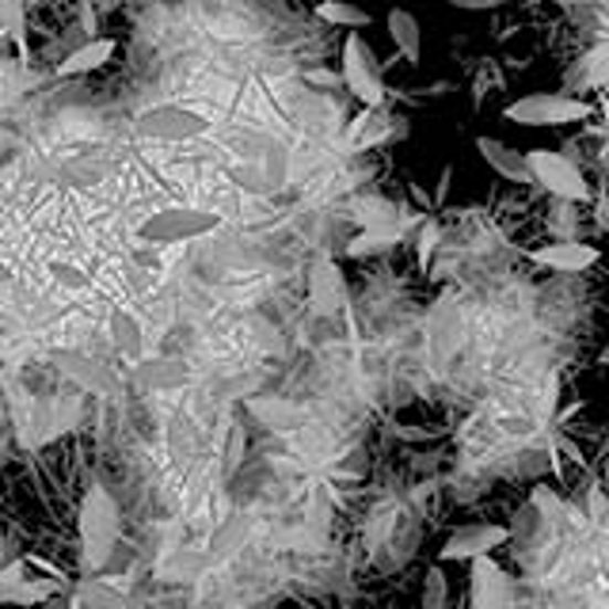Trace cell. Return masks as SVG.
Listing matches in <instances>:
<instances>
[{
    "mask_svg": "<svg viewBox=\"0 0 609 609\" xmlns=\"http://www.w3.org/2000/svg\"><path fill=\"white\" fill-rule=\"evenodd\" d=\"M76 529H81L84 571H99L103 564H111L115 537H118V507H115V500H111V492L103 484H92L88 492H84Z\"/></svg>",
    "mask_w": 609,
    "mask_h": 609,
    "instance_id": "obj_1",
    "label": "cell"
},
{
    "mask_svg": "<svg viewBox=\"0 0 609 609\" xmlns=\"http://www.w3.org/2000/svg\"><path fill=\"white\" fill-rule=\"evenodd\" d=\"M221 213L218 210H202V206H168L157 210L149 218H141L137 225V240L153 248H176V244H191L221 229Z\"/></svg>",
    "mask_w": 609,
    "mask_h": 609,
    "instance_id": "obj_2",
    "label": "cell"
},
{
    "mask_svg": "<svg viewBox=\"0 0 609 609\" xmlns=\"http://www.w3.org/2000/svg\"><path fill=\"white\" fill-rule=\"evenodd\" d=\"M210 126L213 118L199 107H187V103H160V107H149L134 118V134L149 145H187L210 134Z\"/></svg>",
    "mask_w": 609,
    "mask_h": 609,
    "instance_id": "obj_3",
    "label": "cell"
},
{
    "mask_svg": "<svg viewBox=\"0 0 609 609\" xmlns=\"http://www.w3.org/2000/svg\"><path fill=\"white\" fill-rule=\"evenodd\" d=\"M595 115L587 99L579 96H564V92H529L518 96L503 107V118L511 126H571V123H587Z\"/></svg>",
    "mask_w": 609,
    "mask_h": 609,
    "instance_id": "obj_4",
    "label": "cell"
},
{
    "mask_svg": "<svg viewBox=\"0 0 609 609\" xmlns=\"http://www.w3.org/2000/svg\"><path fill=\"white\" fill-rule=\"evenodd\" d=\"M526 165L534 171V187H542L545 195L560 202H590V183L582 176V168L571 157H564L560 149H529Z\"/></svg>",
    "mask_w": 609,
    "mask_h": 609,
    "instance_id": "obj_5",
    "label": "cell"
},
{
    "mask_svg": "<svg viewBox=\"0 0 609 609\" xmlns=\"http://www.w3.org/2000/svg\"><path fill=\"white\" fill-rule=\"evenodd\" d=\"M339 81L347 84V92L363 103V107H381L385 103L381 65H377V57H374V46L358 31H350L347 39H343Z\"/></svg>",
    "mask_w": 609,
    "mask_h": 609,
    "instance_id": "obj_6",
    "label": "cell"
},
{
    "mask_svg": "<svg viewBox=\"0 0 609 609\" xmlns=\"http://www.w3.org/2000/svg\"><path fill=\"white\" fill-rule=\"evenodd\" d=\"M511 542V529L500 526V522H469V526H458L439 548V564H469L476 556H487L495 548H503Z\"/></svg>",
    "mask_w": 609,
    "mask_h": 609,
    "instance_id": "obj_7",
    "label": "cell"
},
{
    "mask_svg": "<svg viewBox=\"0 0 609 609\" xmlns=\"http://www.w3.org/2000/svg\"><path fill=\"white\" fill-rule=\"evenodd\" d=\"M469 598H473V609H514V582L500 564L487 556H476L469 560Z\"/></svg>",
    "mask_w": 609,
    "mask_h": 609,
    "instance_id": "obj_8",
    "label": "cell"
},
{
    "mask_svg": "<svg viewBox=\"0 0 609 609\" xmlns=\"http://www.w3.org/2000/svg\"><path fill=\"white\" fill-rule=\"evenodd\" d=\"M598 260H602V248L576 237L553 240V244H542L529 252V263H537L542 271H553V274H582L595 267Z\"/></svg>",
    "mask_w": 609,
    "mask_h": 609,
    "instance_id": "obj_9",
    "label": "cell"
},
{
    "mask_svg": "<svg viewBox=\"0 0 609 609\" xmlns=\"http://www.w3.org/2000/svg\"><path fill=\"white\" fill-rule=\"evenodd\" d=\"M476 153L487 165V171H495L500 179H507V183H514V187H534V171H529V165H526V153L514 149V145H507L503 137L480 134Z\"/></svg>",
    "mask_w": 609,
    "mask_h": 609,
    "instance_id": "obj_10",
    "label": "cell"
},
{
    "mask_svg": "<svg viewBox=\"0 0 609 609\" xmlns=\"http://www.w3.org/2000/svg\"><path fill=\"white\" fill-rule=\"evenodd\" d=\"M308 305L321 316H332L347 305V279H343L339 263L328 260V255L308 267Z\"/></svg>",
    "mask_w": 609,
    "mask_h": 609,
    "instance_id": "obj_11",
    "label": "cell"
},
{
    "mask_svg": "<svg viewBox=\"0 0 609 609\" xmlns=\"http://www.w3.org/2000/svg\"><path fill=\"white\" fill-rule=\"evenodd\" d=\"M385 31H389L392 46H397V54L405 57L408 65L423 62V28H419L416 12H408V8H389Z\"/></svg>",
    "mask_w": 609,
    "mask_h": 609,
    "instance_id": "obj_12",
    "label": "cell"
},
{
    "mask_svg": "<svg viewBox=\"0 0 609 609\" xmlns=\"http://www.w3.org/2000/svg\"><path fill=\"white\" fill-rule=\"evenodd\" d=\"M115 39H88L81 42V46H73L69 54L62 57V65L54 69V76H62V81H69V76H84V73H96V69H103L115 57Z\"/></svg>",
    "mask_w": 609,
    "mask_h": 609,
    "instance_id": "obj_13",
    "label": "cell"
},
{
    "mask_svg": "<svg viewBox=\"0 0 609 609\" xmlns=\"http://www.w3.org/2000/svg\"><path fill=\"white\" fill-rule=\"evenodd\" d=\"M248 537H252V518H248V514H233V518H225L210 534V542H206V564L233 560L240 548L248 545Z\"/></svg>",
    "mask_w": 609,
    "mask_h": 609,
    "instance_id": "obj_14",
    "label": "cell"
},
{
    "mask_svg": "<svg viewBox=\"0 0 609 609\" xmlns=\"http://www.w3.org/2000/svg\"><path fill=\"white\" fill-rule=\"evenodd\" d=\"M134 381L141 385V389L165 392L191 381V370H187L183 363H176V358H141L134 370Z\"/></svg>",
    "mask_w": 609,
    "mask_h": 609,
    "instance_id": "obj_15",
    "label": "cell"
},
{
    "mask_svg": "<svg viewBox=\"0 0 609 609\" xmlns=\"http://www.w3.org/2000/svg\"><path fill=\"white\" fill-rule=\"evenodd\" d=\"M57 363V370L69 374L73 381H81V389H92V392H107L111 385H115V377H111L96 358L88 355H73V350H54L50 355Z\"/></svg>",
    "mask_w": 609,
    "mask_h": 609,
    "instance_id": "obj_16",
    "label": "cell"
},
{
    "mask_svg": "<svg viewBox=\"0 0 609 609\" xmlns=\"http://www.w3.org/2000/svg\"><path fill=\"white\" fill-rule=\"evenodd\" d=\"M248 411H252L263 427H271V431H294V427L305 419L302 408L290 405V400H279V397H252L248 400Z\"/></svg>",
    "mask_w": 609,
    "mask_h": 609,
    "instance_id": "obj_17",
    "label": "cell"
},
{
    "mask_svg": "<svg viewBox=\"0 0 609 609\" xmlns=\"http://www.w3.org/2000/svg\"><path fill=\"white\" fill-rule=\"evenodd\" d=\"M350 218L358 221L363 229H389V225H408V221H400V206L381 199V195H366V199H358L350 206Z\"/></svg>",
    "mask_w": 609,
    "mask_h": 609,
    "instance_id": "obj_18",
    "label": "cell"
},
{
    "mask_svg": "<svg viewBox=\"0 0 609 609\" xmlns=\"http://www.w3.org/2000/svg\"><path fill=\"white\" fill-rule=\"evenodd\" d=\"M111 343H115V350L126 358L145 355V332H141V324H137L134 313H126V308H111Z\"/></svg>",
    "mask_w": 609,
    "mask_h": 609,
    "instance_id": "obj_19",
    "label": "cell"
},
{
    "mask_svg": "<svg viewBox=\"0 0 609 609\" xmlns=\"http://www.w3.org/2000/svg\"><path fill=\"white\" fill-rule=\"evenodd\" d=\"M316 20L332 23V28H347V31H366L374 23V15L363 4H350V0H321L316 4Z\"/></svg>",
    "mask_w": 609,
    "mask_h": 609,
    "instance_id": "obj_20",
    "label": "cell"
},
{
    "mask_svg": "<svg viewBox=\"0 0 609 609\" xmlns=\"http://www.w3.org/2000/svg\"><path fill=\"white\" fill-rule=\"evenodd\" d=\"M405 240V225H389V229H363V233L350 237L347 255L350 260H366V255H381L389 248H397Z\"/></svg>",
    "mask_w": 609,
    "mask_h": 609,
    "instance_id": "obj_21",
    "label": "cell"
},
{
    "mask_svg": "<svg viewBox=\"0 0 609 609\" xmlns=\"http://www.w3.org/2000/svg\"><path fill=\"white\" fill-rule=\"evenodd\" d=\"M0 28L8 39L20 46V57H31V39H28V4L23 0H0Z\"/></svg>",
    "mask_w": 609,
    "mask_h": 609,
    "instance_id": "obj_22",
    "label": "cell"
},
{
    "mask_svg": "<svg viewBox=\"0 0 609 609\" xmlns=\"http://www.w3.org/2000/svg\"><path fill=\"white\" fill-rule=\"evenodd\" d=\"M54 582H46V579H28L23 576L20 582H12V587H4L0 590V602L4 606H39V602H50L54 598Z\"/></svg>",
    "mask_w": 609,
    "mask_h": 609,
    "instance_id": "obj_23",
    "label": "cell"
},
{
    "mask_svg": "<svg viewBox=\"0 0 609 609\" xmlns=\"http://www.w3.org/2000/svg\"><path fill=\"white\" fill-rule=\"evenodd\" d=\"M76 595H81L84 609H130V598H126L118 587H111V582H103V579H81Z\"/></svg>",
    "mask_w": 609,
    "mask_h": 609,
    "instance_id": "obj_24",
    "label": "cell"
},
{
    "mask_svg": "<svg viewBox=\"0 0 609 609\" xmlns=\"http://www.w3.org/2000/svg\"><path fill=\"white\" fill-rule=\"evenodd\" d=\"M202 568H206V553H199V548H171L165 556V564H160V576L195 579Z\"/></svg>",
    "mask_w": 609,
    "mask_h": 609,
    "instance_id": "obj_25",
    "label": "cell"
},
{
    "mask_svg": "<svg viewBox=\"0 0 609 609\" xmlns=\"http://www.w3.org/2000/svg\"><path fill=\"white\" fill-rule=\"evenodd\" d=\"M450 606V579H445L442 564L427 568L423 576V595H419V609H445Z\"/></svg>",
    "mask_w": 609,
    "mask_h": 609,
    "instance_id": "obj_26",
    "label": "cell"
},
{
    "mask_svg": "<svg viewBox=\"0 0 609 609\" xmlns=\"http://www.w3.org/2000/svg\"><path fill=\"white\" fill-rule=\"evenodd\" d=\"M579 69H582V81H576V84H582V88L606 84L609 81V42L606 46H598V50H590V54L579 62Z\"/></svg>",
    "mask_w": 609,
    "mask_h": 609,
    "instance_id": "obj_27",
    "label": "cell"
},
{
    "mask_svg": "<svg viewBox=\"0 0 609 609\" xmlns=\"http://www.w3.org/2000/svg\"><path fill=\"white\" fill-rule=\"evenodd\" d=\"M50 279H54L62 290H73V294H84V290H92L88 271H84V267H73L69 260H54V263H50Z\"/></svg>",
    "mask_w": 609,
    "mask_h": 609,
    "instance_id": "obj_28",
    "label": "cell"
},
{
    "mask_svg": "<svg viewBox=\"0 0 609 609\" xmlns=\"http://www.w3.org/2000/svg\"><path fill=\"white\" fill-rule=\"evenodd\" d=\"M103 179H107V171H103V165H96V160H73V165H65V183L73 187H99Z\"/></svg>",
    "mask_w": 609,
    "mask_h": 609,
    "instance_id": "obj_29",
    "label": "cell"
},
{
    "mask_svg": "<svg viewBox=\"0 0 609 609\" xmlns=\"http://www.w3.org/2000/svg\"><path fill=\"white\" fill-rule=\"evenodd\" d=\"M439 240H442L439 221H423V229H419V244H416L419 267H427V263H431V255H434V248H439Z\"/></svg>",
    "mask_w": 609,
    "mask_h": 609,
    "instance_id": "obj_30",
    "label": "cell"
},
{
    "mask_svg": "<svg viewBox=\"0 0 609 609\" xmlns=\"http://www.w3.org/2000/svg\"><path fill=\"white\" fill-rule=\"evenodd\" d=\"M529 500H534V507L542 511L545 518H560V514H564L560 495H556V492H548L545 484H537V487H534V495H529Z\"/></svg>",
    "mask_w": 609,
    "mask_h": 609,
    "instance_id": "obj_31",
    "label": "cell"
},
{
    "mask_svg": "<svg viewBox=\"0 0 609 609\" xmlns=\"http://www.w3.org/2000/svg\"><path fill=\"white\" fill-rule=\"evenodd\" d=\"M240 453H244V427L233 423L229 427V439H225V473H233L240 465Z\"/></svg>",
    "mask_w": 609,
    "mask_h": 609,
    "instance_id": "obj_32",
    "label": "cell"
},
{
    "mask_svg": "<svg viewBox=\"0 0 609 609\" xmlns=\"http://www.w3.org/2000/svg\"><path fill=\"white\" fill-rule=\"evenodd\" d=\"M587 503H590V518H606V511H609V495H606V487L598 484H590V492H587Z\"/></svg>",
    "mask_w": 609,
    "mask_h": 609,
    "instance_id": "obj_33",
    "label": "cell"
},
{
    "mask_svg": "<svg viewBox=\"0 0 609 609\" xmlns=\"http://www.w3.org/2000/svg\"><path fill=\"white\" fill-rule=\"evenodd\" d=\"M23 576H28V556H20V560H12V564L0 568V590L12 587V582H20Z\"/></svg>",
    "mask_w": 609,
    "mask_h": 609,
    "instance_id": "obj_34",
    "label": "cell"
},
{
    "mask_svg": "<svg viewBox=\"0 0 609 609\" xmlns=\"http://www.w3.org/2000/svg\"><path fill=\"white\" fill-rule=\"evenodd\" d=\"M453 8H461V12H495V8L511 4V0H450Z\"/></svg>",
    "mask_w": 609,
    "mask_h": 609,
    "instance_id": "obj_35",
    "label": "cell"
},
{
    "mask_svg": "<svg viewBox=\"0 0 609 609\" xmlns=\"http://www.w3.org/2000/svg\"><path fill=\"white\" fill-rule=\"evenodd\" d=\"M23 350L20 336H0V358H15Z\"/></svg>",
    "mask_w": 609,
    "mask_h": 609,
    "instance_id": "obj_36",
    "label": "cell"
},
{
    "mask_svg": "<svg viewBox=\"0 0 609 609\" xmlns=\"http://www.w3.org/2000/svg\"><path fill=\"white\" fill-rule=\"evenodd\" d=\"M598 366H609V339L602 343V350H598Z\"/></svg>",
    "mask_w": 609,
    "mask_h": 609,
    "instance_id": "obj_37",
    "label": "cell"
},
{
    "mask_svg": "<svg viewBox=\"0 0 609 609\" xmlns=\"http://www.w3.org/2000/svg\"><path fill=\"white\" fill-rule=\"evenodd\" d=\"M602 487H606V495H609V450H606V465H602Z\"/></svg>",
    "mask_w": 609,
    "mask_h": 609,
    "instance_id": "obj_38",
    "label": "cell"
},
{
    "mask_svg": "<svg viewBox=\"0 0 609 609\" xmlns=\"http://www.w3.org/2000/svg\"><path fill=\"white\" fill-rule=\"evenodd\" d=\"M4 556H8V537L0 534V568H4Z\"/></svg>",
    "mask_w": 609,
    "mask_h": 609,
    "instance_id": "obj_39",
    "label": "cell"
},
{
    "mask_svg": "<svg viewBox=\"0 0 609 609\" xmlns=\"http://www.w3.org/2000/svg\"><path fill=\"white\" fill-rule=\"evenodd\" d=\"M69 609H84V602H81V595H73V598H69Z\"/></svg>",
    "mask_w": 609,
    "mask_h": 609,
    "instance_id": "obj_40",
    "label": "cell"
},
{
    "mask_svg": "<svg viewBox=\"0 0 609 609\" xmlns=\"http://www.w3.org/2000/svg\"><path fill=\"white\" fill-rule=\"evenodd\" d=\"M0 145H8V130H4V126H0Z\"/></svg>",
    "mask_w": 609,
    "mask_h": 609,
    "instance_id": "obj_41",
    "label": "cell"
},
{
    "mask_svg": "<svg viewBox=\"0 0 609 609\" xmlns=\"http://www.w3.org/2000/svg\"><path fill=\"white\" fill-rule=\"evenodd\" d=\"M556 4H582V0H556Z\"/></svg>",
    "mask_w": 609,
    "mask_h": 609,
    "instance_id": "obj_42",
    "label": "cell"
},
{
    "mask_svg": "<svg viewBox=\"0 0 609 609\" xmlns=\"http://www.w3.org/2000/svg\"><path fill=\"white\" fill-rule=\"evenodd\" d=\"M23 4H39V0H23Z\"/></svg>",
    "mask_w": 609,
    "mask_h": 609,
    "instance_id": "obj_43",
    "label": "cell"
}]
</instances>
